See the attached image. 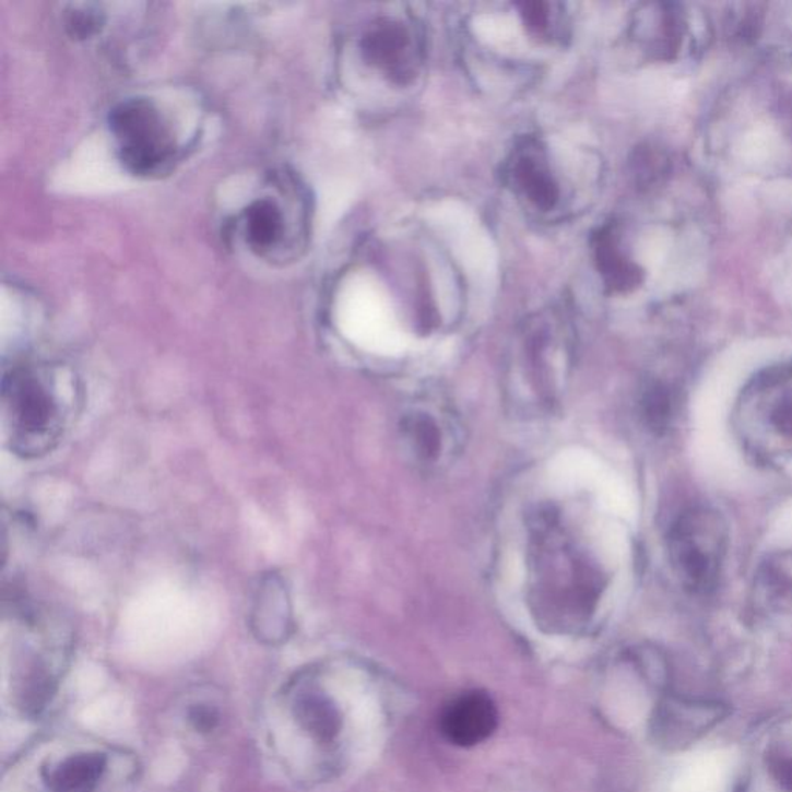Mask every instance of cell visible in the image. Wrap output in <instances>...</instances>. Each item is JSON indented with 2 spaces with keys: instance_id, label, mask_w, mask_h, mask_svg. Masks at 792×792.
<instances>
[{
  "instance_id": "cell-1",
  "label": "cell",
  "mask_w": 792,
  "mask_h": 792,
  "mask_svg": "<svg viewBox=\"0 0 792 792\" xmlns=\"http://www.w3.org/2000/svg\"><path fill=\"white\" fill-rule=\"evenodd\" d=\"M607 587L594 542L559 507L539 508L530 517L527 589L539 626L552 634H575L596 615Z\"/></svg>"
},
{
  "instance_id": "cell-2",
  "label": "cell",
  "mask_w": 792,
  "mask_h": 792,
  "mask_svg": "<svg viewBox=\"0 0 792 792\" xmlns=\"http://www.w3.org/2000/svg\"><path fill=\"white\" fill-rule=\"evenodd\" d=\"M81 405V386L72 375L47 364L11 367L2 379V414L11 451L37 459L54 451Z\"/></svg>"
},
{
  "instance_id": "cell-3",
  "label": "cell",
  "mask_w": 792,
  "mask_h": 792,
  "mask_svg": "<svg viewBox=\"0 0 792 792\" xmlns=\"http://www.w3.org/2000/svg\"><path fill=\"white\" fill-rule=\"evenodd\" d=\"M398 441L418 470L448 464L461 442L460 424L441 398L423 395L409 401L398 416Z\"/></svg>"
},
{
  "instance_id": "cell-4",
  "label": "cell",
  "mask_w": 792,
  "mask_h": 792,
  "mask_svg": "<svg viewBox=\"0 0 792 792\" xmlns=\"http://www.w3.org/2000/svg\"><path fill=\"white\" fill-rule=\"evenodd\" d=\"M109 126L120 143V162L130 174L149 176L169 162L173 139L157 107L147 99L133 98L115 106Z\"/></svg>"
},
{
  "instance_id": "cell-5",
  "label": "cell",
  "mask_w": 792,
  "mask_h": 792,
  "mask_svg": "<svg viewBox=\"0 0 792 792\" xmlns=\"http://www.w3.org/2000/svg\"><path fill=\"white\" fill-rule=\"evenodd\" d=\"M364 59L397 84H409L422 66V44L414 28L397 19H379L360 39Z\"/></svg>"
},
{
  "instance_id": "cell-6",
  "label": "cell",
  "mask_w": 792,
  "mask_h": 792,
  "mask_svg": "<svg viewBox=\"0 0 792 792\" xmlns=\"http://www.w3.org/2000/svg\"><path fill=\"white\" fill-rule=\"evenodd\" d=\"M728 713L726 706L720 702L664 698L653 713V740L665 749H684L717 726Z\"/></svg>"
},
{
  "instance_id": "cell-7",
  "label": "cell",
  "mask_w": 792,
  "mask_h": 792,
  "mask_svg": "<svg viewBox=\"0 0 792 792\" xmlns=\"http://www.w3.org/2000/svg\"><path fill=\"white\" fill-rule=\"evenodd\" d=\"M504 173L509 188L535 210L549 212L559 203V184L541 141L531 137L520 140L509 154Z\"/></svg>"
},
{
  "instance_id": "cell-8",
  "label": "cell",
  "mask_w": 792,
  "mask_h": 792,
  "mask_svg": "<svg viewBox=\"0 0 792 792\" xmlns=\"http://www.w3.org/2000/svg\"><path fill=\"white\" fill-rule=\"evenodd\" d=\"M498 712L485 691H468L442 710V735L461 747H471L488 740L496 731Z\"/></svg>"
},
{
  "instance_id": "cell-9",
  "label": "cell",
  "mask_w": 792,
  "mask_h": 792,
  "mask_svg": "<svg viewBox=\"0 0 792 792\" xmlns=\"http://www.w3.org/2000/svg\"><path fill=\"white\" fill-rule=\"evenodd\" d=\"M593 252L599 274L612 292H631L641 284V270L620 248L615 226H604L594 234Z\"/></svg>"
},
{
  "instance_id": "cell-10",
  "label": "cell",
  "mask_w": 792,
  "mask_h": 792,
  "mask_svg": "<svg viewBox=\"0 0 792 792\" xmlns=\"http://www.w3.org/2000/svg\"><path fill=\"white\" fill-rule=\"evenodd\" d=\"M103 754H78L66 758L62 764L46 775L50 792H93L106 771Z\"/></svg>"
},
{
  "instance_id": "cell-11",
  "label": "cell",
  "mask_w": 792,
  "mask_h": 792,
  "mask_svg": "<svg viewBox=\"0 0 792 792\" xmlns=\"http://www.w3.org/2000/svg\"><path fill=\"white\" fill-rule=\"evenodd\" d=\"M679 17L671 9L652 11L639 16L636 24V36L645 40L657 58H672L678 50L683 39V27Z\"/></svg>"
},
{
  "instance_id": "cell-12",
  "label": "cell",
  "mask_w": 792,
  "mask_h": 792,
  "mask_svg": "<svg viewBox=\"0 0 792 792\" xmlns=\"http://www.w3.org/2000/svg\"><path fill=\"white\" fill-rule=\"evenodd\" d=\"M296 719L305 731L319 742H330L341 729V717L336 706L319 695H308L296 702Z\"/></svg>"
},
{
  "instance_id": "cell-13",
  "label": "cell",
  "mask_w": 792,
  "mask_h": 792,
  "mask_svg": "<svg viewBox=\"0 0 792 792\" xmlns=\"http://www.w3.org/2000/svg\"><path fill=\"white\" fill-rule=\"evenodd\" d=\"M247 236L249 245L263 251L276 245L282 236V214L270 200H258L247 211Z\"/></svg>"
},
{
  "instance_id": "cell-14",
  "label": "cell",
  "mask_w": 792,
  "mask_h": 792,
  "mask_svg": "<svg viewBox=\"0 0 792 792\" xmlns=\"http://www.w3.org/2000/svg\"><path fill=\"white\" fill-rule=\"evenodd\" d=\"M51 686H54V682L46 669L40 667L37 663L33 664L25 675L21 689V702L28 713L39 712L46 706L54 691Z\"/></svg>"
},
{
  "instance_id": "cell-15",
  "label": "cell",
  "mask_w": 792,
  "mask_h": 792,
  "mask_svg": "<svg viewBox=\"0 0 792 792\" xmlns=\"http://www.w3.org/2000/svg\"><path fill=\"white\" fill-rule=\"evenodd\" d=\"M553 3L548 2H523L520 3V16L528 32L541 39H556L559 27H557V13H554Z\"/></svg>"
},
{
  "instance_id": "cell-16",
  "label": "cell",
  "mask_w": 792,
  "mask_h": 792,
  "mask_svg": "<svg viewBox=\"0 0 792 792\" xmlns=\"http://www.w3.org/2000/svg\"><path fill=\"white\" fill-rule=\"evenodd\" d=\"M104 16L93 5L73 7L67 14L66 28L69 35L76 39H85L96 35L103 28Z\"/></svg>"
},
{
  "instance_id": "cell-17",
  "label": "cell",
  "mask_w": 792,
  "mask_h": 792,
  "mask_svg": "<svg viewBox=\"0 0 792 792\" xmlns=\"http://www.w3.org/2000/svg\"><path fill=\"white\" fill-rule=\"evenodd\" d=\"M189 721L196 731L208 734V732L214 731L218 724V713L214 708H210L206 705H194L189 709Z\"/></svg>"
},
{
  "instance_id": "cell-18",
  "label": "cell",
  "mask_w": 792,
  "mask_h": 792,
  "mask_svg": "<svg viewBox=\"0 0 792 792\" xmlns=\"http://www.w3.org/2000/svg\"><path fill=\"white\" fill-rule=\"evenodd\" d=\"M769 769L784 790L792 792V758L775 756L769 758Z\"/></svg>"
},
{
  "instance_id": "cell-19",
  "label": "cell",
  "mask_w": 792,
  "mask_h": 792,
  "mask_svg": "<svg viewBox=\"0 0 792 792\" xmlns=\"http://www.w3.org/2000/svg\"><path fill=\"white\" fill-rule=\"evenodd\" d=\"M788 527H792V520L788 519Z\"/></svg>"
}]
</instances>
